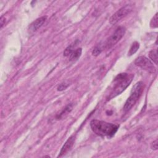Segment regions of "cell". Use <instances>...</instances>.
Instances as JSON below:
<instances>
[{
  "mask_svg": "<svg viewBox=\"0 0 158 158\" xmlns=\"http://www.w3.org/2000/svg\"><path fill=\"white\" fill-rule=\"evenodd\" d=\"M90 127L93 132L101 137H112L117 131L119 125L99 120H93Z\"/></svg>",
  "mask_w": 158,
  "mask_h": 158,
  "instance_id": "cell-1",
  "label": "cell"
},
{
  "mask_svg": "<svg viewBox=\"0 0 158 158\" xmlns=\"http://www.w3.org/2000/svg\"><path fill=\"white\" fill-rule=\"evenodd\" d=\"M133 78V75L127 73H122L117 75L114 79L116 83L109 96V98H114L116 96L120 95L127 86H129Z\"/></svg>",
  "mask_w": 158,
  "mask_h": 158,
  "instance_id": "cell-2",
  "label": "cell"
},
{
  "mask_svg": "<svg viewBox=\"0 0 158 158\" xmlns=\"http://www.w3.org/2000/svg\"><path fill=\"white\" fill-rule=\"evenodd\" d=\"M144 89V85L142 82H138L134 85L131 92L130 97L127 99L124 106V110L127 112L131 109L137 103L140 96L142 95Z\"/></svg>",
  "mask_w": 158,
  "mask_h": 158,
  "instance_id": "cell-3",
  "label": "cell"
},
{
  "mask_svg": "<svg viewBox=\"0 0 158 158\" xmlns=\"http://www.w3.org/2000/svg\"><path fill=\"white\" fill-rule=\"evenodd\" d=\"M125 31L126 29L124 27H118L116 29L115 32L107 40L106 43H104V48L105 49L109 50L114 46L116 44H117L119 42L121 38L124 36Z\"/></svg>",
  "mask_w": 158,
  "mask_h": 158,
  "instance_id": "cell-4",
  "label": "cell"
},
{
  "mask_svg": "<svg viewBox=\"0 0 158 158\" xmlns=\"http://www.w3.org/2000/svg\"><path fill=\"white\" fill-rule=\"evenodd\" d=\"M133 7L130 4H127L125 6L119 9L114 14H113L110 19H109V22L112 25H114L117 23L118 21L124 18L130 12L132 11Z\"/></svg>",
  "mask_w": 158,
  "mask_h": 158,
  "instance_id": "cell-5",
  "label": "cell"
},
{
  "mask_svg": "<svg viewBox=\"0 0 158 158\" xmlns=\"http://www.w3.org/2000/svg\"><path fill=\"white\" fill-rule=\"evenodd\" d=\"M135 64L149 73L155 74L156 71L155 65L151 61L145 56H140L136 59Z\"/></svg>",
  "mask_w": 158,
  "mask_h": 158,
  "instance_id": "cell-6",
  "label": "cell"
},
{
  "mask_svg": "<svg viewBox=\"0 0 158 158\" xmlns=\"http://www.w3.org/2000/svg\"><path fill=\"white\" fill-rule=\"evenodd\" d=\"M74 142H75V137H74V135H72L67 140L66 142L64 143L63 146L61 148L60 154L58 156V157H61L64 155L65 153H67L70 150H71V148L74 145Z\"/></svg>",
  "mask_w": 158,
  "mask_h": 158,
  "instance_id": "cell-7",
  "label": "cell"
},
{
  "mask_svg": "<svg viewBox=\"0 0 158 158\" xmlns=\"http://www.w3.org/2000/svg\"><path fill=\"white\" fill-rule=\"evenodd\" d=\"M47 17L46 16H43L40 17V18L36 19L35 21H33V22L30 24L29 29L32 32H35L37 30L40 28L43 25V24L45 22V21L46 20Z\"/></svg>",
  "mask_w": 158,
  "mask_h": 158,
  "instance_id": "cell-8",
  "label": "cell"
},
{
  "mask_svg": "<svg viewBox=\"0 0 158 158\" xmlns=\"http://www.w3.org/2000/svg\"><path fill=\"white\" fill-rule=\"evenodd\" d=\"M82 48H78V49L74 50L72 53L70 55L69 58L71 61H76L82 55Z\"/></svg>",
  "mask_w": 158,
  "mask_h": 158,
  "instance_id": "cell-9",
  "label": "cell"
},
{
  "mask_svg": "<svg viewBox=\"0 0 158 158\" xmlns=\"http://www.w3.org/2000/svg\"><path fill=\"white\" fill-rule=\"evenodd\" d=\"M140 48V44L137 42H135L133 43L132 45L130 47V50L129 51V56H132L136 52H137Z\"/></svg>",
  "mask_w": 158,
  "mask_h": 158,
  "instance_id": "cell-10",
  "label": "cell"
},
{
  "mask_svg": "<svg viewBox=\"0 0 158 158\" xmlns=\"http://www.w3.org/2000/svg\"><path fill=\"white\" fill-rule=\"evenodd\" d=\"M149 56L150 58L153 61V63H155V64H157V51L156 49L151 50L150 53H149Z\"/></svg>",
  "mask_w": 158,
  "mask_h": 158,
  "instance_id": "cell-11",
  "label": "cell"
},
{
  "mask_svg": "<svg viewBox=\"0 0 158 158\" xmlns=\"http://www.w3.org/2000/svg\"><path fill=\"white\" fill-rule=\"evenodd\" d=\"M76 43V42L75 43H74L72 44L71 45L69 46L66 48V49H65L64 50V55L65 56H69V57L70 55H71L72 53V52L74 51V48H75V46H76V45H75Z\"/></svg>",
  "mask_w": 158,
  "mask_h": 158,
  "instance_id": "cell-12",
  "label": "cell"
},
{
  "mask_svg": "<svg viewBox=\"0 0 158 158\" xmlns=\"http://www.w3.org/2000/svg\"><path fill=\"white\" fill-rule=\"evenodd\" d=\"M72 104H69L68 106L64 109L63 112L60 114L59 117H58V119H59V118H61L64 117V116H65V115L68 114L72 111Z\"/></svg>",
  "mask_w": 158,
  "mask_h": 158,
  "instance_id": "cell-13",
  "label": "cell"
},
{
  "mask_svg": "<svg viewBox=\"0 0 158 158\" xmlns=\"http://www.w3.org/2000/svg\"><path fill=\"white\" fill-rule=\"evenodd\" d=\"M158 25V20H157V13L153 17L150 22V26L151 28H157Z\"/></svg>",
  "mask_w": 158,
  "mask_h": 158,
  "instance_id": "cell-14",
  "label": "cell"
},
{
  "mask_svg": "<svg viewBox=\"0 0 158 158\" xmlns=\"http://www.w3.org/2000/svg\"><path fill=\"white\" fill-rule=\"evenodd\" d=\"M101 51H102L101 48L99 46H96L94 48L93 51H92V54L95 56H98L101 54Z\"/></svg>",
  "mask_w": 158,
  "mask_h": 158,
  "instance_id": "cell-15",
  "label": "cell"
},
{
  "mask_svg": "<svg viewBox=\"0 0 158 158\" xmlns=\"http://www.w3.org/2000/svg\"><path fill=\"white\" fill-rule=\"evenodd\" d=\"M151 148L153 149V150H157L158 148V142L157 140H156L155 142H153V143H152L151 145Z\"/></svg>",
  "mask_w": 158,
  "mask_h": 158,
  "instance_id": "cell-16",
  "label": "cell"
},
{
  "mask_svg": "<svg viewBox=\"0 0 158 158\" xmlns=\"http://www.w3.org/2000/svg\"><path fill=\"white\" fill-rule=\"evenodd\" d=\"M68 86L67 85L65 84V83H62V84H61L58 88V91H63L64 90H65L66 88Z\"/></svg>",
  "mask_w": 158,
  "mask_h": 158,
  "instance_id": "cell-17",
  "label": "cell"
},
{
  "mask_svg": "<svg viewBox=\"0 0 158 158\" xmlns=\"http://www.w3.org/2000/svg\"><path fill=\"white\" fill-rule=\"evenodd\" d=\"M4 23H5V18H4L3 16H1V29L3 28Z\"/></svg>",
  "mask_w": 158,
  "mask_h": 158,
  "instance_id": "cell-18",
  "label": "cell"
}]
</instances>
